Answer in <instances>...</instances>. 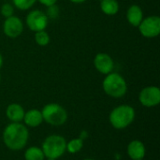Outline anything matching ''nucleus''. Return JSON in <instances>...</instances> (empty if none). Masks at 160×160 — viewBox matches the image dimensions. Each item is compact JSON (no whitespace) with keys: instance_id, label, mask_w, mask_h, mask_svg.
Here are the masks:
<instances>
[{"instance_id":"obj_1","label":"nucleus","mask_w":160,"mask_h":160,"mask_svg":"<svg viewBox=\"0 0 160 160\" xmlns=\"http://www.w3.org/2000/svg\"><path fill=\"white\" fill-rule=\"evenodd\" d=\"M29 132L25 125L21 123H11L3 131V142L5 145L12 150L19 151L24 148L28 142Z\"/></svg>"},{"instance_id":"obj_2","label":"nucleus","mask_w":160,"mask_h":160,"mask_svg":"<svg viewBox=\"0 0 160 160\" xmlns=\"http://www.w3.org/2000/svg\"><path fill=\"white\" fill-rule=\"evenodd\" d=\"M135 110L129 105H120L115 107L110 113L109 120L115 129H124L129 127L135 119Z\"/></svg>"},{"instance_id":"obj_3","label":"nucleus","mask_w":160,"mask_h":160,"mask_svg":"<svg viewBox=\"0 0 160 160\" xmlns=\"http://www.w3.org/2000/svg\"><path fill=\"white\" fill-rule=\"evenodd\" d=\"M102 87L106 95L114 98L124 97L128 91L126 80L116 72H111L105 77L102 82Z\"/></svg>"},{"instance_id":"obj_4","label":"nucleus","mask_w":160,"mask_h":160,"mask_svg":"<svg viewBox=\"0 0 160 160\" xmlns=\"http://www.w3.org/2000/svg\"><path fill=\"white\" fill-rule=\"evenodd\" d=\"M66 139L60 135H50L42 142L41 150L45 158L58 159L67 151Z\"/></svg>"},{"instance_id":"obj_5","label":"nucleus","mask_w":160,"mask_h":160,"mask_svg":"<svg viewBox=\"0 0 160 160\" xmlns=\"http://www.w3.org/2000/svg\"><path fill=\"white\" fill-rule=\"evenodd\" d=\"M43 121L53 127L63 126L68 120V112L57 103H49L41 111Z\"/></svg>"},{"instance_id":"obj_6","label":"nucleus","mask_w":160,"mask_h":160,"mask_svg":"<svg viewBox=\"0 0 160 160\" xmlns=\"http://www.w3.org/2000/svg\"><path fill=\"white\" fill-rule=\"evenodd\" d=\"M138 27L144 38H156L160 34V18L157 15L146 17L145 19H142Z\"/></svg>"},{"instance_id":"obj_7","label":"nucleus","mask_w":160,"mask_h":160,"mask_svg":"<svg viewBox=\"0 0 160 160\" xmlns=\"http://www.w3.org/2000/svg\"><path fill=\"white\" fill-rule=\"evenodd\" d=\"M26 25L34 32L45 30L48 25V18L45 12L38 9L30 11L26 16Z\"/></svg>"},{"instance_id":"obj_8","label":"nucleus","mask_w":160,"mask_h":160,"mask_svg":"<svg viewBox=\"0 0 160 160\" xmlns=\"http://www.w3.org/2000/svg\"><path fill=\"white\" fill-rule=\"evenodd\" d=\"M141 104L147 108L156 107L160 103V89L158 86H147L139 95Z\"/></svg>"},{"instance_id":"obj_9","label":"nucleus","mask_w":160,"mask_h":160,"mask_svg":"<svg viewBox=\"0 0 160 160\" xmlns=\"http://www.w3.org/2000/svg\"><path fill=\"white\" fill-rule=\"evenodd\" d=\"M22 31L23 23L20 18L13 15L6 18L3 23V32L7 37L10 38H16L22 33Z\"/></svg>"},{"instance_id":"obj_10","label":"nucleus","mask_w":160,"mask_h":160,"mask_svg":"<svg viewBox=\"0 0 160 160\" xmlns=\"http://www.w3.org/2000/svg\"><path fill=\"white\" fill-rule=\"evenodd\" d=\"M94 66L98 72L108 75L109 73L112 72L114 68V62L109 54L105 52H99L94 59Z\"/></svg>"},{"instance_id":"obj_11","label":"nucleus","mask_w":160,"mask_h":160,"mask_svg":"<svg viewBox=\"0 0 160 160\" xmlns=\"http://www.w3.org/2000/svg\"><path fill=\"white\" fill-rule=\"evenodd\" d=\"M127 153L132 160H142L146 154L145 145L142 142L134 140L128 143Z\"/></svg>"},{"instance_id":"obj_12","label":"nucleus","mask_w":160,"mask_h":160,"mask_svg":"<svg viewBox=\"0 0 160 160\" xmlns=\"http://www.w3.org/2000/svg\"><path fill=\"white\" fill-rule=\"evenodd\" d=\"M24 109L18 103H11L7 107L6 115L11 123H21L24 116Z\"/></svg>"},{"instance_id":"obj_13","label":"nucleus","mask_w":160,"mask_h":160,"mask_svg":"<svg viewBox=\"0 0 160 160\" xmlns=\"http://www.w3.org/2000/svg\"><path fill=\"white\" fill-rule=\"evenodd\" d=\"M22 121L24 122L26 127H29V128L39 127L43 122L41 111H38L37 109H32V110L27 111L24 113Z\"/></svg>"},{"instance_id":"obj_14","label":"nucleus","mask_w":160,"mask_h":160,"mask_svg":"<svg viewBox=\"0 0 160 160\" xmlns=\"http://www.w3.org/2000/svg\"><path fill=\"white\" fill-rule=\"evenodd\" d=\"M127 19L132 26L138 27L143 19V12L141 7L138 5L130 6L127 11Z\"/></svg>"},{"instance_id":"obj_15","label":"nucleus","mask_w":160,"mask_h":160,"mask_svg":"<svg viewBox=\"0 0 160 160\" xmlns=\"http://www.w3.org/2000/svg\"><path fill=\"white\" fill-rule=\"evenodd\" d=\"M100 8L106 15H115L119 10V4L116 0H100Z\"/></svg>"},{"instance_id":"obj_16","label":"nucleus","mask_w":160,"mask_h":160,"mask_svg":"<svg viewBox=\"0 0 160 160\" xmlns=\"http://www.w3.org/2000/svg\"><path fill=\"white\" fill-rule=\"evenodd\" d=\"M25 160H44L45 156L41 150V148L38 146H31L25 150L24 153Z\"/></svg>"},{"instance_id":"obj_17","label":"nucleus","mask_w":160,"mask_h":160,"mask_svg":"<svg viewBox=\"0 0 160 160\" xmlns=\"http://www.w3.org/2000/svg\"><path fill=\"white\" fill-rule=\"evenodd\" d=\"M82 147H83V141L80 138H76L67 142L66 149L70 154H76L80 152L82 149Z\"/></svg>"},{"instance_id":"obj_18","label":"nucleus","mask_w":160,"mask_h":160,"mask_svg":"<svg viewBox=\"0 0 160 160\" xmlns=\"http://www.w3.org/2000/svg\"><path fill=\"white\" fill-rule=\"evenodd\" d=\"M35 41L39 46H46L50 42V36L45 30H41L38 32H35Z\"/></svg>"},{"instance_id":"obj_19","label":"nucleus","mask_w":160,"mask_h":160,"mask_svg":"<svg viewBox=\"0 0 160 160\" xmlns=\"http://www.w3.org/2000/svg\"><path fill=\"white\" fill-rule=\"evenodd\" d=\"M14 6L21 10H26L33 7L37 0H12Z\"/></svg>"},{"instance_id":"obj_20","label":"nucleus","mask_w":160,"mask_h":160,"mask_svg":"<svg viewBox=\"0 0 160 160\" xmlns=\"http://www.w3.org/2000/svg\"><path fill=\"white\" fill-rule=\"evenodd\" d=\"M59 13H60V10H59V7L56 6L55 4L54 5H52V6H49L47 7V10H46V16L47 18L49 19H56L59 17Z\"/></svg>"},{"instance_id":"obj_21","label":"nucleus","mask_w":160,"mask_h":160,"mask_svg":"<svg viewBox=\"0 0 160 160\" xmlns=\"http://www.w3.org/2000/svg\"><path fill=\"white\" fill-rule=\"evenodd\" d=\"M1 14L5 17V18H8L10 16L13 15V12H14V9H13V7L10 5V4H3L2 7H1Z\"/></svg>"},{"instance_id":"obj_22","label":"nucleus","mask_w":160,"mask_h":160,"mask_svg":"<svg viewBox=\"0 0 160 160\" xmlns=\"http://www.w3.org/2000/svg\"><path fill=\"white\" fill-rule=\"evenodd\" d=\"M42 5L46 6V7H49V6H52V5H54L56 3L57 0H38Z\"/></svg>"},{"instance_id":"obj_23","label":"nucleus","mask_w":160,"mask_h":160,"mask_svg":"<svg viewBox=\"0 0 160 160\" xmlns=\"http://www.w3.org/2000/svg\"><path fill=\"white\" fill-rule=\"evenodd\" d=\"M79 138H80V139H82V141L86 140V139L88 138V133H87V131H85V130L82 131V133H81V135H80V137H79Z\"/></svg>"},{"instance_id":"obj_24","label":"nucleus","mask_w":160,"mask_h":160,"mask_svg":"<svg viewBox=\"0 0 160 160\" xmlns=\"http://www.w3.org/2000/svg\"><path fill=\"white\" fill-rule=\"evenodd\" d=\"M69 1L72 2V3H75V4H81V3L85 2L86 0H69Z\"/></svg>"},{"instance_id":"obj_25","label":"nucleus","mask_w":160,"mask_h":160,"mask_svg":"<svg viewBox=\"0 0 160 160\" xmlns=\"http://www.w3.org/2000/svg\"><path fill=\"white\" fill-rule=\"evenodd\" d=\"M2 66H3V56H2V54L0 53V68H2Z\"/></svg>"},{"instance_id":"obj_26","label":"nucleus","mask_w":160,"mask_h":160,"mask_svg":"<svg viewBox=\"0 0 160 160\" xmlns=\"http://www.w3.org/2000/svg\"><path fill=\"white\" fill-rule=\"evenodd\" d=\"M46 160H56V159H53V158H46Z\"/></svg>"},{"instance_id":"obj_27","label":"nucleus","mask_w":160,"mask_h":160,"mask_svg":"<svg viewBox=\"0 0 160 160\" xmlns=\"http://www.w3.org/2000/svg\"><path fill=\"white\" fill-rule=\"evenodd\" d=\"M84 160H95V159H92V158H86V159Z\"/></svg>"},{"instance_id":"obj_28","label":"nucleus","mask_w":160,"mask_h":160,"mask_svg":"<svg viewBox=\"0 0 160 160\" xmlns=\"http://www.w3.org/2000/svg\"><path fill=\"white\" fill-rule=\"evenodd\" d=\"M0 82H1V76H0Z\"/></svg>"}]
</instances>
